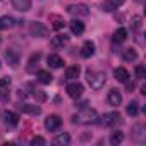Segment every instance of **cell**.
<instances>
[{"instance_id":"6da1fadb","label":"cell","mask_w":146,"mask_h":146,"mask_svg":"<svg viewBox=\"0 0 146 146\" xmlns=\"http://www.w3.org/2000/svg\"><path fill=\"white\" fill-rule=\"evenodd\" d=\"M72 122H74V124H83V125L96 124L98 122V113L93 108H83L76 115H72Z\"/></svg>"},{"instance_id":"7a4b0ae2","label":"cell","mask_w":146,"mask_h":146,"mask_svg":"<svg viewBox=\"0 0 146 146\" xmlns=\"http://www.w3.org/2000/svg\"><path fill=\"white\" fill-rule=\"evenodd\" d=\"M88 83L93 90H100L107 83V76L100 70H88Z\"/></svg>"},{"instance_id":"3957f363","label":"cell","mask_w":146,"mask_h":146,"mask_svg":"<svg viewBox=\"0 0 146 146\" xmlns=\"http://www.w3.org/2000/svg\"><path fill=\"white\" fill-rule=\"evenodd\" d=\"M29 33H31V36H35V38H46L48 36V28L43 24V23H31L29 24Z\"/></svg>"},{"instance_id":"277c9868","label":"cell","mask_w":146,"mask_h":146,"mask_svg":"<svg viewBox=\"0 0 146 146\" xmlns=\"http://www.w3.org/2000/svg\"><path fill=\"white\" fill-rule=\"evenodd\" d=\"M60 125H62V119H60L58 115H48V117L45 119V127H46V131H50V132L60 129Z\"/></svg>"},{"instance_id":"5b68a950","label":"cell","mask_w":146,"mask_h":146,"mask_svg":"<svg viewBox=\"0 0 146 146\" xmlns=\"http://www.w3.org/2000/svg\"><path fill=\"white\" fill-rule=\"evenodd\" d=\"M65 90H67V95L70 98H79L83 95V91H84V88H83L81 83H70V84H67Z\"/></svg>"},{"instance_id":"8992f818","label":"cell","mask_w":146,"mask_h":146,"mask_svg":"<svg viewBox=\"0 0 146 146\" xmlns=\"http://www.w3.org/2000/svg\"><path fill=\"white\" fill-rule=\"evenodd\" d=\"M117 124H120V115L117 112H110V113L103 115V125L105 127H113Z\"/></svg>"},{"instance_id":"52a82bcc","label":"cell","mask_w":146,"mask_h":146,"mask_svg":"<svg viewBox=\"0 0 146 146\" xmlns=\"http://www.w3.org/2000/svg\"><path fill=\"white\" fill-rule=\"evenodd\" d=\"M67 12L72 14V16H88L90 14V9L83 4H78V5H69L67 7Z\"/></svg>"},{"instance_id":"ba28073f","label":"cell","mask_w":146,"mask_h":146,"mask_svg":"<svg viewBox=\"0 0 146 146\" xmlns=\"http://www.w3.org/2000/svg\"><path fill=\"white\" fill-rule=\"evenodd\" d=\"M17 108L23 112V113H29V115H40L41 113V108L38 105H29V103H19Z\"/></svg>"},{"instance_id":"9c48e42d","label":"cell","mask_w":146,"mask_h":146,"mask_svg":"<svg viewBox=\"0 0 146 146\" xmlns=\"http://www.w3.org/2000/svg\"><path fill=\"white\" fill-rule=\"evenodd\" d=\"M108 103L112 107H119L122 103V95H120L119 90H110L108 91Z\"/></svg>"},{"instance_id":"30bf717a","label":"cell","mask_w":146,"mask_h":146,"mask_svg":"<svg viewBox=\"0 0 146 146\" xmlns=\"http://www.w3.org/2000/svg\"><path fill=\"white\" fill-rule=\"evenodd\" d=\"M46 64H48L52 69H60V67L64 65V60H62V57H58V55H55V53H50V55L46 57Z\"/></svg>"},{"instance_id":"8fae6325","label":"cell","mask_w":146,"mask_h":146,"mask_svg":"<svg viewBox=\"0 0 146 146\" xmlns=\"http://www.w3.org/2000/svg\"><path fill=\"white\" fill-rule=\"evenodd\" d=\"M124 2H125V0H105L102 7H103V11H107V12H112V11L119 9Z\"/></svg>"},{"instance_id":"7c38bea8","label":"cell","mask_w":146,"mask_h":146,"mask_svg":"<svg viewBox=\"0 0 146 146\" xmlns=\"http://www.w3.org/2000/svg\"><path fill=\"white\" fill-rule=\"evenodd\" d=\"M113 78H115L119 83H125V81L129 79V72H127V69H124V67H117V69L113 70Z\"/></svg>"},{"instance_id":"4fadbf2b","label":"cell","mask_w":146,"mask_h":146,"mask_svg":"<svg viewBox=\"0 0 146 146\" xmlns=\"http://www.w3.org/2000/svg\"><path fill=\"white\" fill-rule=\"evenodd\" d=\"M4 120H5V124H7V125L16 127V125L19 124V115H17V113H14V112H4Z\"/></svg>"},{"instance_id":"5bb4252c","label":"cell","mask_w":146,"mask_h":146,"mask_svg":"<svg viewBox=\"0 0 146 146\" xmlns=\"http://www.w3.org/2000/svg\"><path fill=\"white\" fill-rule=\"evenodd\" d=\"M11 2H12V5H14L17 11H21V12H26V11L31 9V0H11Z\"/></svg>"},{"instance_id":"9a60e30c","label":"cell","mask_w":146,"mask_h":146,"mask_svg":"<svg viewBox=\"0 0 146 146\" xmlns=\"http://www.w3.org/2000/svg\"><path fill=\"white\" fill-rule=\"evenodd\" d=\"M70 31L74 33V35H83L84 33V23H81L79 19H74V21H70Z\"/></svg>"},{"instance_id":"2e32d148","label":"cell","mask_w":146,"mask_h":146,"mask_svg":"<svg viewBox=\"0 0 146 146\" xmlns=\"http://www.w3.org/2000/svg\"><path fill=\"white\" fill-rule=\"evenodd\" d=\"M67 36L65 35H57V36H53L52 38V41H50V45L53 46V48H60V46H64L65 43H67Z\"/></svg>"},{"instance_id":"e0dca14e","label":"cell","mask_w":146,"mask_h":146,"mask_svg":"<svg viewBox=\"0 0 146 146\" xmlns=\"http://www.w3.org/2000/svg\"><path fill=\"white\" fill-rule=\"evenodd\" d=\"M81 55H83L84 58H90L91 55H95V45H93L91 41H86V43L83 45V48H81Z\"/></svg>"},{"instance_id":"ac0fdd59","label":"cell","mask_w":146,"mask_h":146,"mask_svg":"<svg viewBox=\"0 0 146 146\" xmlns=\"http://www.w3.org/2000/svg\"><path fill=\"white\" fill-rule=\"evenodd\" d=\"M125 38H127V31H125L124 28L115 29V33H113V36H112L113 43H122V41H125Z\"/></svg>"},{"instance_id":"d6986e66","label":"cell","mask_w":146,"mask_h":146,"mask_svg":"<svg viewBox=\"0 0 146 146\" xmlns=\"http://www.w3.org/2000/svg\"><path fill=\"white\" fill-rule=\"evenodd\" d=\"M79 74H81V67L79 65H72V67H69L65 70V78L67 79H76V78H79Z\"/></svg>"},{"instance_id":"ffe728a7","label":"cell","mask_w":146,"mask_h":146,"mask_svg":"<svg viewBox=\"0 0 146 146\" xmlns=\"http://www.w3.org/2000/svg\"><path fill=\"white\" fill-rule=\"evenodd\" d=\"M52 79H53V76L50 74L48 70H38V81H40L41 84H50Z\"/></svg>"},{"instance_id":"44dd1931","label":"cell","mask_w":146,"mask_h":146,"mask_svg":"<svg viewBox=\"0 0 146 146\" xmlns=\"http://www.w3.org/2000/svg\"><path fill=\"white\" fill-rule=\"evenodd\" d=\"M70 143V136L67 134V132H60V134H57L55 137H53V144H69Z\"/></svg>"},{"instance_id":"7402d4cb","label":"cell","mask_w":146,"mask_h":146,"mask_svg":"<svg viewBox=\"0 0 146 146\" xmlns=\"http://www.w3.org/2000/svg\"><path fill=\"white\" fill-rule=\"evenodd\" d=\"M12 26H14V17H11V16L0 17V29H11Z\"/></svg>"},{"instance_id":"603a6c76","label":"cell","mask_w":146,"mask_h":146,"mask_svg":"<svg viewBox=\"0 0 146 146\" xmlns=\"http://www.w3.org/2000/svg\"><path fill=\"white\" fill-rule=\"evenodd\" d=\"M5 60H7L11 65H17V64H19V55L16 53V50H7V52H5Z\"/></svg>"},{"instance_id":"cb8c5ba5","label":"cell","mask_w":146,"mask_h":146,"mask_svg":"<svg viewBox=\"0 0 146 146\" xmlns=\"http://www.w3.org/2000/svg\"><path fill=\"white\" fill-rule=\"evenodd\" d=\"M122 57H124V60H127V62H134V60L137 58V52H136L134 48H125V50L122 52Z\"/></svg>"},{"instance_id":"d4e9b609","label":"cell","mask_w":146,"mask_h":146,"mask_svg":"<svg viewBox=\"0 0 146 146\" xmlns=\"http://www.w3.org/2000/svg\"><path fill=\"white\" fill-rule=\"evenodd\" d=\"M122 141H124V132H120V131H115V132H112V136H110V143H112L113 146L120 144Z\"/></svg>"},{"instance_id":"484cf974","label":"cell","mask_w":146,"mask_h":146,"mask_svg":"<svg viewBox=\"0 0 146 146\" xmlns=\"http://www.w3.org/2000/svg\"><path fill=\"white\" fill-rule=\"evenodd\" d=\"M137 105H139L137 102H131V103L127 105V108H125L127 115H131V117H136V115H137V112H139V107H137Z\"/></svg>"},{"instance_id":"4316f807","label":"cell","mask_w":146,"mask_h":146,"mask_svg":"<svg viewBox=\"0 0 146 146\" xmlns=\"http://www.w3.org/2000/svg\"><path fill=\"white\" fill-rule=\"evenodd\" d=\"M40 58H41V53H35V55H31V58H29V65H28V70H29V72H35V65H38Z\"/></svg>"},{"instance_id":"83f0119b","label":"cell","mask_w":146,"mask_h":146,"mask_svg":"<svg viewBox=\"0 0 146 146\" xmlns=\"http://www.w3.org/2000/svg\"><path fill=\"white\" fill-rule=\"evenodd\" d=\"M33 96L41 103V102H46V93L41 91V90H33Z\"/></svg>"},{"instance_id":"f1b7e54d","label":"cell","mask_w":146,"mask_h":146,"mask_svg":"<svg viewBox=\"0 0 146 146\" xmlns=\"http://www.w3.org/2000/svg\"><path fill=\"white\" fill-rule=\"evenodd\" d=\"M136 78L137 79H144L146 78V67L144 65H136Z\"/></svg>"},{"instance_id":"f546056e","label":"cell","mask_w":146,"mask_h":146,"mask_svg":"<svg viewBox=\"0 0 146 146\" xmlns=\"http://www.w3.org/2000/svg\"><path fill=\"white\" fill-rule=\"evenodd\" d=\"M52 19H53V29H57V31H58V29H62V28H64V24H65V23H64V21H62L60 17L53 16Z\"/></svg>"},{"instance_id":"4dcf8cb0","label":"cell","mask_w":146,"mask_h":146,"mask_svg":"<svg viewBox=\"0 0 146 146\" xmlns=\"http://www.w3.org/2000/svg\"><path fill=\"white\" fill-rule=\"evenodd\" d=\"M131 26H132L134 29H139V28H141V16H134V17H132Z\"/></svg>"},{"instance_id":"1f68e13d","label":"cell","mask_w":146,"mask_h":146,"mask_svg":"<svg viewBox=\"0 0 146 146\" xmlns=\"http://www.w3.org/2000/svg\"><path fill=\"white\" fill-rule=\"evenodd\" d=\"M31 144H33V146H36V144H41V146H43V144H46V141H45L41 136H36V137L31 139Z\"/></svg>"},{"instance_id":"d6a6232c","label":"cell","mask_w":146,"mask_h":146,"mask_svg":"<svg viewBox=\"0 0 146 146\" xmlns=\"http://www.w3.org/2000/svg\"><path fill=\"white\" fill-rule=\"evenodd\" d=\"M9 84H11V78H2L0 79V90L9 88Z\"/></svg>"},{"instance_id":"836d02e7","label":"cell","mask_w":146,"mask_h":146,"mask_svg":"<svg viewBox=\"0 0 146 146\" xmlns=\"http://www.w3.org/2000/svg\"><path fill=\"white\" fill-rule=\"evenodd\" d=\"M125 88H127V91L132 93V90H134V83H131V81L127 79V81H125Z\"/></svg>"}]
</instances>
